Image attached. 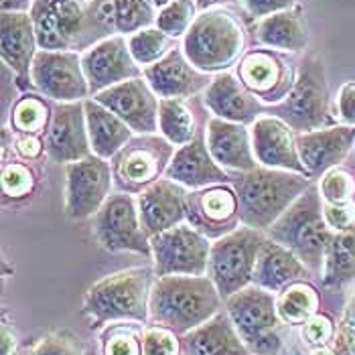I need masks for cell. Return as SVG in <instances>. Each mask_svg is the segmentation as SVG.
I'll return each instance as SVG.
<instances>
[{
    "mask_svg": "<svg viewBox=\"0 0 355 355\" xmlns=\"http://www.w3.org/2000/svg\"><path fill=\"white\" fill-rule=\"evenodd\" d=\"M221 309V295L211 276H161L150 293L155 325L185 335L201 327Z\"/></svg>",
    "mask_w": 355,
    "mask_h": 355,
    "instance_id": "6da1fadb",
    "label": "cell"
},
{
    "mask_svg": "<svg viewBox=\"0 0 355 355\" xmlns=\"http://www.w3.org/2000/svg\"><path fill=\"white\" fill-rule=\"evenodd\" d=\"M311 177L256 166L232 179L240 201V221L258 232H268L302 193L311 187Z\"/></svg>",
    "mask_w": 355,
    "mask_h": 355,
    "instance_id": "7a4b0ae2",
    "label": "cell"
},
{
    "mask_svg": "<svg viewBox=\"0 0 355 355\" xmlns=\"http://www.w3.org/2000/svg\"><path fill=\"white\" fill-rule=\"evenodd\" d=\"M153 274H157L153 268H128L92 284L83 297V313L89 319V327L120 321L144 323L150 315Z\"/></svg>",
    "mask_w": 355,
    "mask_h": 355,
    "instance_id": "3957f363",
    "label": "cell"
},
{
    "mask_svg": "<svg viewBox=\"0 0 355 355\" xmlns=\"http://www.w3.org/2000/svg\"><path fill=\"white\" fill-rule=\"evenodd\" d=\"M323 205L319 185H311L268 230V238L299 256L311 272H321L325 266V254L335 234L325 221Z\"/></svg>",
    "mask_w": 355,
    "mask_h": 355,
    "instance_id": "277c9868",
    "label": "cell"
},
{
    "mask_svg": "<svg viewBox=\"0 0 355 355\" xmlns=\"http://www.w3.org/2000/svg\"><path fill=\"white\" fill-rule=\"evenodd\" d=\"M246 33L238 17L225 8L197 15L183 39V53L203 73H223L244 53Z\"/></svg>",
    "mask_w": 355,
    "mask_h": 355,
    "instance_id": "5b68a950",
    "label": "cell"
},
{
    "mask_svg": "<svg viewBox=\"0 0 355 355\" xmlns=\"http://www.w3.org/2000/svg\"><path fill=\"white\" fill-rule=\"evenodd\" d=\"M225 311L252 354L278 355L282 347L280 315L270 291L250 284L225 299Z\"/></svg>",
    "mask_w": 355,
    "mask_h": 355,
    "instance_id": "8992f818",
    "label": "cell"
},
{
    "mask_svg": "<svg viewBox=\"0 0 355 355\" xmlns=\"http://www.w3.org/2000/svg\"><path fill=\"white\" fill-rule=\"evenodd\" d=\"M327 71L325 63L317 55H309L299 67L297 82L288 98L276 104L278 118H282L295 132H311L325 128L331 122L329 108Z\"/></svg>",
    "mask_w": 355,
    "mask_h": 355,
    "instance_id": "52a82bcc",
    "label": "cell"
},
{
    "mask_svg": "<svg viewBox=\"0 0 355 355\" xmlns=\"http://www.w3.org/2000/svg\"><path fill=\"white\" fill-rule=\"evenodd\" d=\"M266 236L254 227H238L211 244L207 272L223 299L254 282L258 252Z\"/></svg>",
    "mask_w": 355,
    "mask_h": 355,
    "instance_id": "ba28073f",
    "label": "cell"
},
{
    "mask_svg": "<svg viewBox=\"0 0 355 355\" xmlns=\"http://www.w3.org/2000/svg\"><path fill=\"white\" fill-rule=\"evenodd\" d=\"M98 244L108 252H135L153 256L150 238L142 230L137 199L130 193H114L94 216L92 227Z\"/></svg>",
    "mask_w": 355,
    "mask_h": 355,
    "instance_id": "9c48e42d",
    "label": "cell"
},
{
    "mask_svg": "<svg viewBox=\"0 0 355 355\" xmlns=\"http://www.w3.org/2000/svg\"><path fill=\"white\" fill-rule=\"evenodd\" d=\"M157 276H203L209 268L211 244L189 223L175 225L150 238Z\"/></svg>",
    "mask_w": 355,
    "mask_h": 355,
    "instance_id": "30bf717a",
    "label": "cell"
},
{
    "mask_svg": "<svg viewBox=\"0 0 355 355\" xmlns=\"http://www.w3.org/2000/svg\"><path fill=\"white\" fill-rule=\"evenodd\" d=\"M175 146L166 138L140 135L114 157V175L126 193H142L166 173Z\"/></svg>",
    "mask_w": 355,
    "mask_h": 355,
    "instance_id": "8fae6325",
    "label": "cell"
},
{
    "mask_svg": "<svg viewBox=\"0 0 355 355\" xmlns=\"http://www.w3.org/2000/svg\"><path fill=\"white\" fill-rule=\"evenodd\" d=\"M112 166L106 159L89 155L65 168V214L76 221L94 218L108 201Z\"/></svg>",
    "mask_w": 355,
    "mask_h": 355,
    "instance_id": "7c38bea8",
    "label": "cell"
},
{
    "mask_svg": "<svg viewBox=\"0 0 355 355\" xmlns=\"http://www.w3.org/2000/svg\"><path fill=\"white\" fill-rule=\"evenodd\" d=\"M31 82L43 96L61 104L82 102L92 94L78 51L39 49L31 67Z\"/></svg>",
    "mask_w": 355,
    "mask_h": 355,
    "instance_id": "4fadbf2b",
    "label": "cell"
},
{
    "mask_svg": "<svg viewBox=\"0 0 355 355\" xmlns=\"http://www.w3.org/2000/svg\"><path fill=\"white\" fill-rule=\"evenodd\" d=\"M238 76L260 102L274 106L288 98L297 82L293 65L274 49H256L244 55L238 65Z\"/></svg>",
    "mask_w": 355,
    "mask_h": 355,
    "instance_id": "5bb4252c",
    "label": "cell"
},
{
    "mask_svg": "<svg viewBox=\"0 0 355 355\" xmlns=\"http://www.w3.org/2000/svg\"><path fill=\"white\" fill-rule=\"evenodd\" d=\"M82 65L89 92L96 96L118 83L142 76V69L130 53L128 41L120 35L108 37L82 55Z\"/></svg>",
    "mask_w": 355,
    "mask_h": 355,
    "instance_id": "9a60e30c",
    "label": "cell"
},
{
    "mask_svg": "<svg viewBox=\"0 0 355 355\" xmlns=\"http://www.w3.org/2000/svg\"><path fill=\"white\" fill-rule=\"evenodd\" d=\"M100 104H104L116 116H120L132 132L153 135L159 130V104L157 94L146 80L135 78L128 82L118 83L94 96Z\"/></svg>",
    "mask_w": 355,
    "mask_h": 355,
    "instance_id": "2e32d148",
    "label": "cell"
},
{
    "mask_svg": "<svg viewBox=\"0 0 355 355\" xmlns=\"http://www.w3.org/2000/svg\"><path fill=\"white\" fill-rule=\"evenodd\" d=\"M45 155L53 163H78L92 153L83 102L61 104L53 110L45 130Z\"/></svg>",
    "mask_w": 355,
    "mask_h": 355,
    "instance_id": "e0dca14e",
    "label": "cell"
},
{
    "mask_svg": "<svg viewBox=\"0 0 355 355\" xmlns=\"http://www.w3.org/2000/svg\"><path fill=\"white\" fill-rule=\"evenodd\" d=\"M187 219L203 236H225L238 230L240 201L232 185H211L187 195Z\"/></svg>",
    "mask_w": 355,
    "mask_h": 355,
    "instance_id": "ac0fdd59",
    "label": "cell"
},
{
    "mask_svg": "<svg viewBox=\"0 0 355 355\" xmlns=\"http://www.w3.org/2000/svg\"><path fill=\"white\" fill-rule=\"evenodd\" d=\"M252 146L256 161L266 168L309 175L301 161L295 130L278 116H260L252 122Z\"/></svg>",
    "mask_w": 355,
    "mask_h": 355,
    "instance_id": "d6986e66",
    "label": "cell"
},
{
    "mask_svg": "<svg viewBox=\"0 0 355 355\" xmlns=\"http://www.w3.org/2000/svg\"><path fill=\"white\" fill-rule=\"evenodd\" d=\"M137 203L142 230L148 238L181 225L187 218V193L183 191V185L171 179H159L138 193Z\"/></svg>",
    "mask_w": 355,
    "mask_h": 355,
    "instance_id": "ffe728a7",
    "label": "cell"
},
{
    "mask_svg": "<svg viewBox=\"0 0 355 355\" xmlns=\"http://www.w3.org/2000/svg\"><path fill=\"white\" fill-rule=\"evenodd\" d=\"M144 80L153 87V92L163 98H187L209 87V73L193 67L189 59L181 49H171L161 61L142 69Z\"/></svg>",
    "mask_w": 355,
    "mask_h": 355,
    "instance_id": "44dd1931",
    "label": "cell"
},
{
    "mask_svg": "<svg viewBox=\"0 0 355 355\" xmlns=\"http://www.w3.org/2000/svg\"><path fill=\"white\" fill-rule=\"evenodd\" d=\"M355 144V126H325L297 135V148L309 175H323L341 163Z\"/></svg>",
    "mask_w": 355,
    "mask_h": 355,
    "instance_id": "7402d4cb",
    "label": "cell"
},
{
    "mask_svg": "<svg viewBox=\"0 0 355 355\" xmlns=\"http://www.w3.org/2000/svg\"><path fill=\"white\" fill-rule=\"evenodd\" d=\"M164 177L187 189H205L230 181L227 173L211 157L203 132H199L189 144L179 146V150H175V157Z\"/></svg>",
    "mask_w": 355,
    "mask_h": 355,
    "instance_id": "603a6c76",
    "label": "cell"
},
{
    "mask_svg": "<svg viewBox=\"0 0 355 355\" xmlns=\"http://www.w3.org/2000/svg\"><path fill=\"white\" fill-rule=\"evenodd\" d=\"M205 138L211 157L221 168L244 173L258 166L252 146V132H248L246 124L227 122L214 116L207 122Z\"/></svg>",
    "mask_w": 355,
    "mask_h": 355,
    "instance_id": "cb8c5ba5",
    "label": "cell"
},
{
    "mask_svg": "<svg viewBox=\"0 0 355 355\" xmlns=\"http://www.w3.org/2000/svg\"><path fill=\"white\" fill-rule=\"evenodd\" d=\"M203 102L216 118L238 124L256 122L260 112V100L236 76L227 71L218 73L211 80L209 87L205 89Z\"/></svg>",
    "mask_w": 355,
    "mask_h": 355,
    "instance_id": "d4e9b609",
    "label": "cell"
},
{
    "mask_svg": "<svg viewBox=\"0 0 355 355\" xmlns=\"http://www.w3.org/2000/svg\"><path fill=\"white\" fill-rule=\"evenodd\" d=\"M2 61L17 73L21 82L31 76V67L37 55V33L31 12L4 10L2 12Z\"/></svg>",
    "mask_w": 355,
    "mask_h": 355,
    "instance_id": "484cf974",
    "label": "cell"
},
{
    "mask_svg": "<svg viewBox=\"0 0 355 355\" xmlns=\"http://www.w3.org/2000/svg\"><path fill=\"white\" fill-rule=\"evenodd\" d=\"M309 276L311 270L299 260V256H295L282 244L266 238L258 252L252 284H258L270 293H276V291H284L295 282L306 280Z\"/></svg>",
    "mask_w": 355,
    "mask_h": 355,
    "instance_id": "4316f807",
    "label": "cell"
},
{
    "mask_svg": "<svg viewBox=\"0 0 355 355\" xmlns=\"http://www.w3.org/2000/svg\"><path fill=\"white\" fill-rule=\"evenodd\" d=\"M187 355H254L242 341L227 311L181 337Z\"/></svg>",
    "mask_w": 355,
    "mask_h": 355,
    "instance_id": "83f0119b",
    "label": "cell"
},
{
    "mask_svg": "<svg viewBox=\"0 0 355 355\" xmlns=\"http://www.w3.org/2000/svg\"><path fill=\"white\" fill-rule=\"evenodd\" d=\"M83 108H85L92 153L106 161L114 159L132 140V128L112 110L100 104L96 98L83 100Z\"/></svg>",
    "mask_w": 355,
    "mask_h": 355,
    "instance_id": "f1b7e54d",
    "label": "cell"
},
{
    "mask_svg": "<svg viewBox=\"0 0 355 355\" xmlns=\"http://www.w3.org/2000/svg\"><path fill=\"white\" fill-rule=\"evenodd\" d=\"M309 39H311L309 25L299 4L262 19L254 35V41L260 47L274 51H293V53L304 51Z\"/></svg>",
    "mask_w": 355,
    "mask_h": 355,
    "instance_id": "f546056e",
    "label": "cell"
},
{
    "mask_svg": "<svg viewBox=\"0 0 355 355\" xmlns=\"http://www.w3.org/2000/svg\"><path fill=\"white\" fill-rule=\"evenodd\" d=\"M355 278V225L335 232L325 254L323 284L337 288Z\"/></svg>",
    "mask_w": 355,
    "mask_h": 355,
    "instance_id": "4dcf8cb0",
    "label": "cell"
},
{
    "mask_svg": "<svg viewBox=\"0 0 355 355\" xmlns=\"http://www.w3.org/2000/svg\"><path fill=\"white\" fill-rule=\"evenodd\" d=\"M159 130L173 146H185L197 137L195 118L181 98H163L159 104Z\"/></svg>",
    "mask_w": 355,
    "mask_h": 355,
    "instance_id": "1f68e13d",
    "label": "cell"
},
{
    "mask_svg": "<svg viewBox=\"0 0 355 355\" xmlns=\"http://www.w3.org/2000/svg\"><path fill=\"white\" fill-rule=\"evenodd\" d=\"M276 306H278V315L284 323L304 325L311 317L317 315L319 297L311 284L301 280V282H295L282 291Z\"/></svg>",
    "mask_w": 355,
    "mask_h": 355,
    "instance_id": "d6a6232c",
    "label": "cell"
},
{
    "mask_svg": "<svg viewBox=\"0 0 355 355\" xmlns=\"http://www.w3.org/2000/svg\"><path fill=\"white\" fill-rule=\"evenodd\" d=\"M173 39L163 33L161 28L148 27L138 31L128 37V47L138 65L148 67L157 61H161L164 55L173 49Z\"/></svg>",
    "mask_w": 355,
    "mask_h": 355,
    "instance_id": "836d02e7",
    "label": "cell"
},
{
    "mask_svg": "<svg viewBox=\"0 0 355 355\" xmlns=\"http://www.w3.org/2000/svg\"><path fill=\"white\" fill-rule=\"evenodd\" d=\"M116 31L122 35L138 33L157 23V10L150 0H114Z\"/></svg>",
    "mask_w": 355,
    "mask_h": 355,
    "instance_id": "e575fe53",
    "label": "cell"
},
{
    "mask_svg": "<svg viewBox=\"0 0 355 355\" xmlns=\"http://www.w3.org/2000/svg\"><path fill=\"white\" fill-rule=\"evenodd\" d=\"M51 118H49V106L37 98V96H25L21 98L10 116V124L12 128H17L23 135H39L43 130H47Z\"/></svg>",
    "mask_w": 355,
    "mask_h": 355,
    "instance_id": "d590c367",
    "label": "cell"
},
{
    "mask_svg": "<svg viewBox=\"0 0 355 355\" xmlns=\"http://www.w3.org/2000/svg\"><path fill=\"white\" fill-rule=\"evenodd\" d=\"M197 12H199V8H197L195 0H173L159 10L155 25L163 33H166L171 39H177V37L187 35L193 21L197 19Z\"/></svg>",
    "mask_w": 355,
    "mask_h": 355,
    "instance_id": "8d00e7d4",
    "label": "cell"
},
{
    "mask_svg": "<svg viewBox=\"0 0 355 355\" xmlns=\"http://www.w3.org/2000/svg\"><path fill=\"white\" fill-rule=\"evenodd\" d=\"M319 191L325 203H345L352 201L355 195V181L354 175L347 173L345 168L333 166L327 173H323Z\"/></svg>",
    "mask_w": 355,
    "mask_h": 355,
    "instance_id": "74e56055",
    "label": "cell"
},
{
    "mask_svg": "<svg viewBox=\"0 0 355 355\" xmlns=\"http://www.w3.org/2000/svg\"><path fill=\"white\" fill-rule=\"evenodd\" d=\"M82 341L69 333V331H53L45 337H41L33 349H31V355H83Z\"/></svg>",
    "mask_w": 355,
    "mask_h": 355,
    "instance_id": "f35d334b",
    "label": "cell"
},
{
    "mask_svg": "<svg viewBox=\"0 0 355 355\" xmlns=\"http://www.w3.org/2000/svg\"><path fill=\"white\" fill-rule=\"evenodd\" d=\"M35 187V175L27 164H6L2 171V189L8 197H27Z\"/></svg>",
    "mask_w": 355,
    "mask_h": 355,
    "instance_id": "ab89813d",
    "label": "cell"
},
{
    "mask_svg": "<svg viewBox=\"0 0 355 355\" xmlns=\"http://www.w3.org/2000/svg\"><path fill=\"white\" fill-rule=\"evenodd\" d=\"M142 355H179V339L171 329L155 325L142 335Z\"/></svg>",
    "mask_w": 355,
    "mask_h": 355,
    "instance_id": "60d3db41",
    "label": "cell"
},
{
    "mask_svg": "<svg viewBox=\"0 0 355 355\" xmlns=\"http://www.w3.org/2000/svg\"><path fill=\"white\" fill-rule=\"evenodd\" d=\"M104 355H142V341L130 329H114L110 335H106Z\"/></svg>",
    "mask_w": 355,
    "mask_h": 355,
    "instance_id": "b9f144b4",
    "label": "cell"
},
{
    "mask_svg": "<svg viewBox=\"0 0 355 355\" xmlns=\"http://www.w3.org/2000/svg\"><path fill=\"white\" fill-rule=\"evenodd\" d=\"M323 216L331 232H343L355 225V199L345 203H325Z\"/></svg>",
    "mask_w": 355,
    "mask_h": 355,
    "instance_id": "7bdbcfd3",
    "label": "cell"
},
{
    "mask_svg": "<svg viewBox=\"0 0 355 355\" xmlns=\"http://www.w3.org/2000/svg\"><path fill=\"white\" fill-rule=\"evenodd\" d=\"M302 335L306 339V343L311 345H325L329 339L335 335V329H333V321L329 319L327 315H315L311 317L306 323H304V329H302Z\"/></svg>",
    "mask_w": 355,
    "mask_h": 355,
    "instance_id": "ee69618b",
    "label": "cell"
},
{
    "mask_svg": "<svg viewBox=\"0 0 355 355\" xmlns=\"http://www.w3.org/2000/svg\"><path fill=\"white\" fill-rule=\"evenodd\" d=\"M244 8L250 17L254 19H266L270 15L288 10L293 6H297V0H242Z\"/></svg>",
    "mask_w": 355,
    "mask_h": 355,
    "instance_id": "f6af8a7d",
    "label": "cell"
},
{
    "mask_svg": "<svg viewBox=\"0 0 355 355\" xmlns=\"http://www.w3.org/2000/svg\"><path fill=\"white\" fill-rule=\"evenodd\" d=\"M337 118L345 126H355V82L343 83L337 94Z\"/></svg>",
    "mask_w": 355,
    "mask_h": 355,
    "instance_id": "bcb514c9",
    "label": "cell"
},
{
    "mask_svg": "<svg viewBox=\"0 0 355 355\" xmlns=\"http://www.w3.org/2000/svg\"><path fill=\"white\" fill-rule=\"evenodd\" d=\"M333 352L335 355H355V329L347 321H343L339 331L335 333Z\"/></svg>",
    "mask_w": 355,
    "mask_h": 355,
    "instance_id": "7dc6e473",
    "label": "cell"
},
{
    "mask_svg": "<svg viewBox=\"0 0 355 355\" xmlns=\"http://www.w3.org/2000/svg\"><path fill=\"white\" fill-rule=\"evenodd\" d=\"M17 153L23 157V159H37L43 150H45V144L35 137V135H21L17 138Z\"/></svg>",
    "mask_w": 355,
    "mask_h": 355,
    "instance_id": "c3c4849f",
    "label": "cell"
},
{
    "mask_svg": "<svg viewBox=\"0 0 355 355\" xmlns=\"http://www.w3.org/2000/svg\"><path fill=\"white\" fill-rule=\"evenodd\" d=\"M17 352V335L6 323L2 325V355H15Z\"/></svg>",
    "mask_w": 355,
    "mask_h": 355,
    "instance_id": "681fc988",
    "label": "cell"
},
{
    "mask_svg": "<svg viewBox=\"0 0 355 355\" xmlns=\"http://www.w3.org/2000/svg\"><path fill=\"white\" fill-rule=\"evenodd\" d=\"M28 4H33V0H12V2H8V4H4V10H23V8H27Z\"/></svg>",
    "mask_w": 355,
    "mask_h": 355,
    "instance_id": "f907efd6",
    "label": "cell"
},
{
    "mask_svg": "<svg viewBox=\"0 0 355 355\" xmlns=\"http://www.w3.org/2000/svg\"><path fill=\"white\" fill-rule=\"evenodd\" d=\"M219 2H223V0H195V4H197V8L203 12V10H209V8H214L216 4Z\"/></svg>",
    "mask_w": 355,
    "mask_h": 355,
    "instance_id": "816d5d0a",
    "label": "cell"
},
{
    "mask_svg": "<svg viewBox=\"0 0 355 355\" xmlns=\"http://www.w3.org/2000/svg\"><path fill=\"white\" fill-rule=\"evenodd\" d=\"M343 321H347L355 329V297L354 301L349 302V306H347V313H345V319Z\"/></svg>",
    "mask_w": 355,
    "mask_h": 355,
    "instance_id": "f5cc1de1",
    "label": "cell"
},
{
    "mask_svg": "<svg viewBox=\"0 0 355 355\" xmlns=\"http://www.w3.org/2000/svg\"><path fill=\"white\" fill-rule=\"evenodd\" d=\"M311 355H335V352H331V349H327L325 345H321V347L313 349V352H311Z\"/></svg>",
    "mask_w": 355,
    "mask_h": 355,
    "instance_id": "db71d44e",
    "label": "cell"
},
{
    "mask_svg": "<svg viewBox=\"0 0 355 355\" xmlns=\"http://www.w3.org/2000/svg\"><path fill=\"white\" fill-rule=\"evenodd\" d=\"M168 2H173V0H153V4H155V6H161V8L166 6Z\"/></svg>",
    "mask_w": 355,
    "mask_h": 355,
    "instance_id": "11a10c76",
    "label": "cell"
},
{
    "mask_svg": "<svg viewBox=\"0 0 355 355\" xmlns=\"http://www.w3.org/2000/svg\"><path fill=\"white\" fill-rule=\"evenodd\" d=\"M83 355H98V354H96V349H92V347H89V349H85V352H83Z\"/></svg>",
    "mask_w": 355,
    "mask_h": 355,
    "instance_id": "9f6ffc18",
    "label": "cell"
},
{
    "mask_svg": "<svg viewBox=\"0 0 355 355\" xmlns=\"http://www.w3.org/2000/svg\"><path fill=\"white\" fill-rule=\"evenodd\" d=\"M80 2H87V0H80Z\"/></svg>",
    "mask_w": 355,
    "mask_h": 355,
    "instance_id": "6f0895ef",
    "label": "cell"
}]
</instances>
